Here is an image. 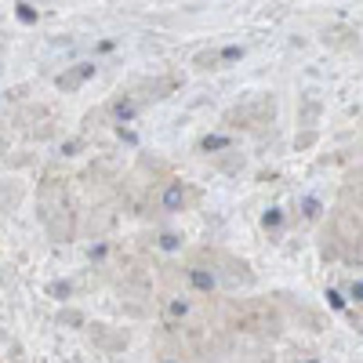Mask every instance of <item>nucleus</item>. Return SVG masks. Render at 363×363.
I'll list each match as a JSON object with an SVG mask.
<instances>
[{
	"label": "nucleus",
	"mask_w": 363,
	"mask_h": 363,
	"mask_svg": "<svg viewBox=\"0 0 363 363\" xmlns=\"http://www.w3.org/2000/svg\"><path fill=\"white\" fill-rule=\"evenodd\" d=\"M164 203H167V207H178V203H182V186H171L167 196H164Z\"/></svg>",
	"instance_id": "obj_1"
},
{
	"label": "nucleus",
	"mask_w": 363,
	"mask_h": 363,
	"mask_svg": "<svg viewBox=\"0 0 363 363\" xmlns=\"http://www.w3.org/2000/svg\"><path fill=\"white\" fill-rule=\"evenodd\" d=\"M193 284H196V287H211V284H215V280H211L207 272H193Z\"/></svg>",
	"instance_id": "obj_2"
},
{
	"label": "nucleus",
	"mask_w": 363,
	"mask_h": 363,
	"mask_svg": "<svg viewBox=\"0 0 363 363\" xmlns=\"http://www.w3.org/2000/svg\"><path fill=\"white\" fill-rule=\"evenodd\" d=\"M222 145H225V138H207L203 142V149H222Z\"/></svg>",
	"instance_id": "obj_3"
},
{
	"label": "nucleus",
	"mask_w": 363,
	"mask_h": 363,
	"mask_svg": "<svg viewBox=\"0 0 363 363\" xmlns=\"http://www.w3.org/2000/svg\"><path fill=\"white\" fill-rule=\"evenodd\" d=\"M352 294H356V298L363 301V284H356V287H352Z\"/></svg>",
	"instance_id": "obj_4"
}]
</instances>
